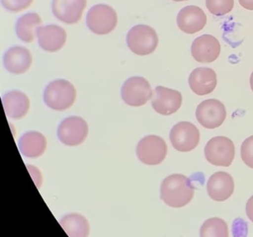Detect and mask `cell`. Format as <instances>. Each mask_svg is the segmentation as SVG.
I'll use <instances>...</instances> for the list:
<instances>
[{
  "instance_id": "cell-1",
  "label": "cell",
  "mask_w": 253,
  "mask_h": 237,
  "mask_svg": "<svg viewBox=\"0 0 253 237\" xmlns=\"http://www.w3.org/2000/svg\"><path fill=\"white\" fill-rule=\"evenodd\" d=\"M195 194L191 179L180 173L167 176L161 184V198L171 207H184L189 204Z\"/></svg>"
},
{
  "instance_id": "cell-2",
  "label": "cell",
  "mask_w": 253,
  "mask_h": 237,
  "mask_svg": "<svg viewBox=\"0 0 253 237\" xmlns=\"http://www.w3.org/2000/svg\"><path fill=\"white\" fill-rule=\"evenodd\" d=\"M43 96L47 106L56 111H65L71 108L75 102L76 89L68 80H54L48 84Z\"/></svg>"
},
{
  "instance_id": "cell-3",
  "label": "cell",
  "mask_w": 253,
  "mask_h": 237,
  "mask_svg": "<svg viewBox=\"0 0 253 237\" xmlns=\"http://www.w3.org/2000/svg\"><path fill=\"white\" fill-rule=\"evenodd\" d=\"M126 42L133 53L139 56H146L153 53L158 47V34L149 25H135L128 31Z\"/></svg>"
},
{
  "instance_id": "cell-4",
  "label": "cell",
  "mask_w": 253,
  "mask_h": 237,
  "mask_svg": "<svg viewBox=\"0 0 253 237\" xmlns=\"http://www.w3.org/2000/svg\"><path fill=\"white\" fill-rule=\"evenodd\" d=\"M118 21L115 9L106 4H96L87 13V26L97 35H106L113 31Z\"/></svg>"
},
{
  "instance_id": "cell-5",
  "label": "cell",
  "mask_w": 253,
  "mask_h": 237,
  "mask_svg": "<svg viewBox=\"0 0 253 237\" xmlns=\"http://www.w3.org/2000/svg\"><path fill=\"white\" fill-rule=\"evenodd\" d=\"M204 154L207 161L212 165L229 167L235 158V145L226 136H215L207 142Z\"/></svg>"
},
{
  "instance_id": "cell-6",
  "label": "cell",
  "mask_w": 253,
  "mask_h": 237,
  "mask_svg": "<svg viewBox=\"0 0 253 237\" xmlns=\"http://www.w3.org/2000/svg\"><path fill=\"white\" fill-rule=\"evenodd\" d=\"M123 100L127 105L140 107L145 105L153 96L149 81L141 77L128 79L121 88Z\"/></svg>"
},
{
  "instance_id": "cell-7",
  "label": "cell",
  "mask_w": 253,
  "mask_h": 237,
  "mask_svg": "<svg viewBox=\"0 0 253 237\" xmlns=\"http://www.w3.org/2000/svg\"><path fill=\"white\" fill-rule=\"evenodd\" d=\"M137 155L139 159L148 165L161 164L167 154V145L163 138L155 135L145 136L138 142Z\"/></svg>"
},
{
  "instance_id": "cell-8",
  "label": "cell",
  "mask_w": 253,
  "mask_h": 237,
  "mask_svg": "<svg viewBox=\"0 0 253 237\" xmlns=\"http://www.w3.org/2000/svg\"><path fill=\"white\" fill-rule=\"evenodd\" d=\"M169 139L174 149L180 152H189L199 143V130L192 122L180 121L171 129Z\"/></svg>"
},
{
  "instance_id": "cell-9",
  "label": "cell",
  "mask_w": 253,
  "mask_h": 237,
  "mask_svg": "<svg viewBox=\"0 0 253 237\" xmlns=\"http://www.w3.org/2000/svg\"><path fill=\"white\" fill-rule=\"evenodd\" d=\"M88 126L86 121L80 117H69L60 123L57 136L62 143L69 146H76L86 139Z\"/></svg>"
},
{
  "instance_id": "cell-10",
  "label": "cell",
  "mask_w": 253,
  "mask_h": 237,
  "mask_svg": "<svg viewBox=\"0 0 253 237\" xmlns=\"http://www.w3.org/2000/svg\"><path fill=\"white\" fill-rule=\"evenodd\" d=\"M195 116L203 127L214 129L223 124L226 119V110L220 101L215 99H207L197 107Z\"/></svg>"
},
{
  "instance_id": "cell-11",
  "label": "cell",
  "mask_w": 253,
  "mask_h": 237,
  "mask_svg": "<svg viewBox=\"0 0 253 237\" xmlns=\"http://www.w3.org/2000/svg\"><path fill=\"white\" fill-rule=\"evenodd\" d=\"M152 99L154 110L161 115L169 116L177 112L182 105V94L178 90L158 86Z\"/></svg>"
},
{
  "instance_id": "cell-12",
  "label": "cell",
  "mask_w": 253,
  "mask_h": 237,
  "mask_svg": "<svg viewBox=\"0 0 253 237\" xmlns=\"http://www.w3.org/2000/svg\"><path fill=\"white\" fill-rule=\"evenodd\" d=\"M191 53L197 62L201 63L214 62L220 53V41L210 34L200 36L192 42Z\"/></svg>"
},
{
  "instance_id": "cell-13",
  "label": "cell",
  "mask_w": 253,
  "mask_h": 237,
  "mask_svg": "<svg viewBox=\"0 0 253 237\" xmlns=\"http://www.w3.org/2000/svg\"><path fill=\"white\" fill-rule=\"evenodd\" d=\"M207 22V15L198 6H186L179 11L177 16V26L185 34H194L202 31Z\"/></svg>"
},
{
  "instance_id": "cell-14",
  "label": "cell",
  "mask_w": 253,
  "mask_h": 237,
  "mask_svg": "<svg viewBox=\"0 0 253 237\" xmlns=\"http://www.w3.org/2000/svg\"><path fill=\"white\" fill-rule=\"evenodd\" d=\"M86 4L87 0H53L52 12L59 20L72 25L81 20Z\"/></svg>"
},
{
  "instance_id": "cell-15",
  "label": "cell",
  "mask_w": 253,
  "mask_h": 237,
  "mask_svg": "<svg viewBox=\"0 0 253 237\" xmlns=\"http://www.w3.org/2000/svg\"><path fill=\"white\" fill-rule=\"evenodd\" d=\"M207 189L211 199L216 201H226L235 190L233 178L226 172H216L209 179Z\"/></svg>"
},
{
  "instance_id": "cell-16",
  "label": "cell",
  "mask_w": 253,
  "mask_h": 237,
  "mask_svg": "<svg viewBox=\"0 0 253 237\" xmlns=\"http://www.w3.org/2000/svg\"><path fill=\"white\" fill-rule=\"evenodd\" d=\"M217 75L214 70L205 67L195 68L189 77L191 90L198 96L210 94L217 86Z\"/></svg>"
},
{
  "instance_id": "cell-17",
  "label": "cell",
  "mask_w": 253,
  "mask_h": 237,
  "mask_svg": "<svg viewBox=\"0 0 253 237\" xmlns=\"http://www.w3.org/2000/svg\"><path fill=\"white\" fill-rule=\"evenodd\" d=\"M38 38L40 46L43 50L56 52L60 50L66 44L67 34L62 27L48 25L39 28Z\"/></svg>"
},
{
  "instance_id": "cell-18",
  "label": "cell",
  "mask_w": 253,
  "mask_h": 237,
  "mask_svg": "<svg viewBox=\"0 0 253 237\" xmlns=\"http://www.w3.org/2000/svg\"><path fill=\"white\" fill-rule=\"evenodd\" d=\"M3 62L5 68L11 74H24L32 65V56L26 47L14 46L5 53Z\"/></svg>"
},
{
  "instance_id": "cell-19",
  "label": "cell",
  "mask_w": 253,
  "mask_h": 237,
  "mask_svg": "<svg viewBox=\"0 0 253 237\" xmlns=\"http://www.w3.org/2000/svg\"><path fill=\"white\" fill-rule=\"evenodd\" d=\"M5 114L14 119H20L27 114L30 108V100L26 93L20 90L8 92L2 96Z\"/></svg>"
},
{
  "instance_id": "cell-20",
  "label": "cell",
  "mask_w": 253,
  "mask_h": 237,
  "mask_svg": "<svg viewBox=\"0 0 253 237\" xmlns=\"http://www.w3.org/2000/svg\"><path fill=\"white\" fill-rule=\"evenodd\" d=\"M47 147L46 138L38 131H29L24 133L19 141L20 152L29 158L41 157Z\"/></svg>"
},
{
  "instance_id": "cell-21",
  "label": "cell",
  "mask_w": 253,
  "mask_h": 237,
  "mask_svg": "<svg viewBox=\"0 0 253 237\" xmlns=\"http://www.w3.org/2000/svg\"><path fill=\"white\" fill-rule=\"evenodd\" d=\"M42 25V19L38 13H29L20 16L16 24L17 37L24 42H32L38 36Z\"/></svg>"
},
{
  "instance_id": "cell-22",
  "label": "cell",
  "mask_w": 253,
  "mask_h": 237,
  "mask_svg": "<svg viewBox=\"0 0 253 237\" xmlns=\"http://www.w3.org/2000/svg\"><path fill=\"white\" fill-rule=\"evenodd\" d=\"M60 225L71 237H86L89 234V223L85 217L79 213L66 215L62 218Z\"/></svg>"
},
{
  "instance_id": "cell-23",
  "label": "cell",
  "mask_w": 253,
  "mask_h": 237,
  "mask_svg": "<svg viewBox=\"0 0 253 237\" xmlns=\"http://www.w3.org/2000/svg\"><path fill=\"white\" fill-rule=\"evenodd\" d=\"M201 237H227L229 229L227 224L220 218H211L207 219L201 228Z\"/></svg>"
},
{
  "instance_id": "cell-24",
  "label": "cell",
  "mask_w": 253,
  "mask_h": 237,
  "mask_svg": "<svg viewBox=\"0 0 253 237\" xmlns=\"http://www.w3.org/2000/svg\"><path fill=\"white\" fill-rule=\"evenodd\" d=\"M234 0H206V6L209 11L214 16H221L232 11Z\"/></svg>"
},
{
  "instance_id": "cell-25",
  "label": "cell",
  "mask_w": 253,
  "mask_h": 237,
  "mask_svg": "<svg viewBox=\"0 0 253 237\" xmlns=\"http://www.w3.org/2000/svg\"><path fill=\"white\" fill-rule=\"evenodd\" d=\"M241 158L248 167L253 169V135L244 141L241 148Z\"/></svg>"
},
{
  "instance_id": "cell-26",
  "label": "cell",
  "mask_w": 253,
  "mask_h": 237,
  "mask_svg": "<svg viewBox=\"0 0 253 237\" xmlns=\"http://www.w3.org/2000/svg\"><path fill=\"white\" fill-rule=\"evenodd\" d=\"M34 0H1L2 6L11 12H20L28 8Z\"/></svg>"
},
{
  "instance_id": "cell-27",
  "label": "cell",
  "mask_w": 253,
  "mask_h": 237,
  "mask_svg": "<svg viewBox=\"0 0 253 237\" xmlns=\"http://www.w3.org/2000/svg\"><path fill=\"white\" fill-rule=\"evenodd\" d=\"M246 213L251 222H253V196L249 198L246 205Z\"/></svg>"
},
{
  "instance_id": "cell-28",
  "label": "cell",
  "mask_w": 253,
  "mask_h": 237,
  "mask_svg": "<svg viewBox=\"0 0 253 237\" xmlns=\"http://www.w3.org/2000/svg\"><path fill=\"white\" fill-rule=\"evenodd\" d=\"M238 1L244 8L249 10H253V0H238Z\"/></svg>"
},
{
  "instance_id": "cell-29",
  "label": "cell",
  "mask_w": 253,
  "mask_h": 237,
  "mask_svg": "<svg viewBox=\"0 0 253 237\" xmlns=\"http://www.w3.org/2000/svg\"><path fill=\"white\" fill-rule=\"evenodd\" d=\"M250 87H251L252 90L253 91V71L252 73L251 76H250Z\"/></svg>"
},
{
  "instance_id": "cell-30",
  "label": "cell",
  "mask_w": 253,
  "mask_h": 237,
  "mask_svg": "<svg viewBox=\"0 0 253 237\" xmlns=\"http://www.w3.org/2000/svg\"><path fill=\"white\" fill-rule=\"evenodd\" d=\"M172 1H186V0H172Z\"/></svg>"
}]
</instances>
